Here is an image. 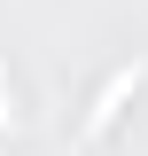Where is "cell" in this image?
I'll list each match as a JSON object with an SVG mask.
<instances>
[{"label": "cell", "mask_w": 148, "mask_h": 156, "mask_svg": "<svg viewBox=\"0 0 148 156\" xmlns=\"http://www.w3.org/2000/svg\"><path fill=\"white\" fill-rule=\"evenodd\" d=\"M8 117H16V94H8V86H0V125H8Z\"/></svg>", "instance_id": "cell-2"}, {"label": "cell", "mask_w": 148, "mask_h": 156, "mask_svg": "<svg viewBox=\"0 0 148 156\" xmlns=\"http://www.w3.org/2000/svg\"><path fill=\"white\" fill-rule=\"evenodd\" d=\"M140 78H148V62H125V70H109V86H101V94H93V109H86V133H101V125L125 109V94L140 86Z\"/></svg>", "instance_id": "cell-1"}]
</instances>
